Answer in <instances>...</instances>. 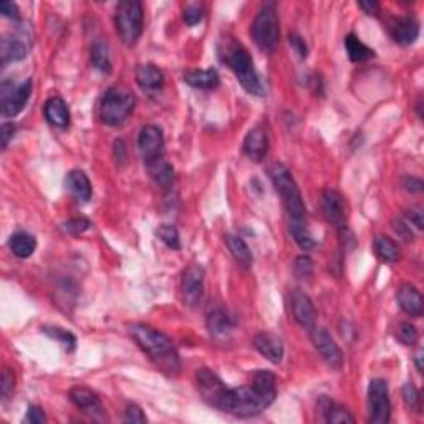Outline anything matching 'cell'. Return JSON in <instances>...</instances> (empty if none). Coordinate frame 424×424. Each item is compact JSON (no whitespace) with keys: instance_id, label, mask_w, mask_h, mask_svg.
Listing matches in <instances>:
<instances>
[{"instance_id":"6da1fadb","label":"cell","mask_w":424,"mask_h":424,"mask_svg":"<svg viewBox=\"0 0 424 424\" xmlns=\"http://www.w3.org/2000/svg\"><path fill=\"white\" fill-rule=\"evenodd\" d=\"M277 396V378L272 371L257 370L249 386L229 388L222 411L236 416H255L273 403Z\"/></svg>"},{"instance_id":"7a4b0ae2","label":"cell","mask_w":424,"mask_h":424,"mask_svg":"<svg viewBox=\"0 0 424 424\" xmlns=\"http://www.w3.org/2000/svg\"><path fill=\"white\" fill-rule=\"evenodd\" d=\"M130 335L141 350L149 356V360L159 366V370L171 374L178 373L181 368L179 355L174 344L162 331L143 324H135L130 326Z\"/></svg>"},{"instance_id":"3957f363","label":"cell","mask_w":424,"mask_h":424,"mask_svg":"<svg viewBox=\"0 0 424 424\" xmlns=\"http://www.w3.org/2000/svg\"><path fill=\"white\" fill-rule=\"evenodd\" d=\"M219 56L232 70L245 91L255 96L264 95V85L254 66V60L241 42L236 38H224L219 45Z\"/></svg>"},{"instance_id":"277c9868","label":"cell","mask_w":424,"mask_h":424,"mask_svg":"<svg viewBox=\"0 0 424 424\" xmlns=\"http://www.w3.org/2000/svg\"><path fill=\"white\" fill-rule=\"evenodd\" d=\"M268 172H271L272 183L275 186L277 192L280 194L282 201H284L287 215H289V224L307 222V209H305L302 192H300L289 167L282 165V162H275Z\"/></svg>"},{"instance_id":"5b68a950","label":"cell","mask_w":424,"mask_h":424,"mask_svg":"<svg viewBox=\"0 0 424 424\" xmlns=\"http://www.w3.org/2000/svg\"><path fill=\"white\" fill-rule=\"evenodd\" d=\"M255 45L264 52H273L280 40V24H278L277 7L273 2H265L255 17L250 29Z\"/></svg>"},{"instance_id":"8992f818","label":"cell","mask_w":424,"mask_h":424,"mask_svg":"<svg viewBox=\"0 0 424 424\" xmlns=\"http://www.w3.org/2000/svg\"><path fill=\"white\" fill-rule=\"evenodd\" d=\"M135 109V98L126 88L112 86L100 101V119L108 126H118L126 121Z\"/></svg>"},{"instance_id":"52a82bcc","label":"cell","mask_w":424,"mask_h":424,"mask_svg":"<svg viewBox=\"0 0 424 424\" xmlns=\"http://www.w3.org/2000/svg\"><path fill=\"white\" fill-rule=\"evenodd\" d=\"M116 30L119 38L128 47H132L138 42L141 33H143V24H144V13L143 6L138 0H125L119 2L116 7Z\"/></svg>"},{"instance_id":"ba28073f","label":"cell","mask_w":424,"mask_h":424,"mask_svg":"<svg viewBox=\"0 0 424 424\" xmlns=\"http://www.w3.org/2000/svg\"><path fill=\"white\" fill-rule=\"evenodd\" d=\"M30 95H32V80L26 78L15 85L10 82H3L0 88V108H2L3 116H17L25 108Z\"/></svg>"},{"instance_id":"9c48e42d","label":"cell","mask_w":424,"mask_h":424,"mask_svg":"<svg viewBox=\"0 0 424 424\" xmlns=\"http://www.w3.org/2000/svg\"><path fill=\"white\" fill-rule=\"evenodd\" d=\"M370 421L373 424H386L391 416V403L388 383L381 378H374L368 386Z\"/></svg>"},{"instance_id":"30bf717a","label":"cell","mask_w":424,"mask_h":424,"mask_svg":"<svg viewBox=\"0 0 424 424\" xmlns=\"http://www.w3.org/2000/svg\"><path fill=\"white\" fill-rule=\"evenodd\" d=\"M196 381H197V388L199 393H201L202 397L209 403L211 406H214V408H218L222 411L224 403H225V397H227L229 388L225 386V383L220 379L218 374L214 373V371L207 370V368H201L197 370L196 373Z\"/></svg>"},{"instance_id":"8fae6325","label":"cell","mask_w":424,"mask_h":424,"mask_svg":"<svg viewBox=\"0 0 424 424\" xmlns=\"http://www.w3.org/2000/svg\"><path fill=\"white\" fill-rule=\"evenodd\" d=\"M321 211H324L325 219L328 220L331 225L340 229H347V220H348V209H347V201L340 194L337 189H325L321 194Z\"/></svg>"},{"instance_id":"7c38bea8","label":"cell","mask_w":424,"mask_h":424,"mask_svg":"<svg viewBox=\"0 0 424 424\" xmlns=\"http://www.w3.org/2000/svg\"><path fill=\"white\" fill-rule=\"evenodd\" d=\"M310 337L313 347L320 353L326 365H330L331 368H340L343 365V353L340 350L337 342L331 338L328 330L321 328V326H313L310 330Z\"/></svg>"},{"instance_id":"4fadbf2b","label":"cell","mask_w":424,"mask_h":424,"mask_svg":"<svg viewBox=\"0 0 424 424\" xmlns=\"http://www.w3.org/2000/svg\"><path fill=\"white\" fill-rule=\"evenodd\" d=\"M204 294V268L189 265L183 273V297L188 307H197Z\"/></svg>"},{"instance_id":"5bb4252c","label":"cell","mask_w":424,"mask_h":424,"mask_svg":"<svg viewBox=\"0 0 424 424\" xmlns=\"http://www.w3.org/2000/svg\"><path fill=\"white\" fill-rule=\"evenodd\" d=\"M138 146L144 161L161 158L162 153H165V136H162L161 128L156 125H146L141 128L138 135Z\"/></svg>"},{"instance_id":"9a60e30c","label":"cell","mask_w":424,"mask_h":424,"mask_svg":"<svg viewBox=\"0 0 424 424\" xmlns=\"http://www.w3.org/2000/svg\"><path fill=\"white\" fill-rule=\"evenodd\" d=\"M290 310L294 320L303 328L312 330L317 324V310L312 298L302 290H294L290 297Z\"/></svg>"},{"instance_id":"2e32d148","label":"cell","mask_w":424,"mask_h":424,"mask_svg":"<svg viewBox=\"0 0 424 424\" xmlns=\"http://www.w3.org/2000/svg\"><path fill=\"white\" fill-rule=\"evenodd\" d=\"M254 348L271 363L278 365L284 358V342L272 331H260L254 337Z\"/></svg>"},{"instance_id":"e0dca14e","label":"cell","mask_w":424,"mask_h":424,"mask_svg":"<svg viewBox=\"0 0 424 424\" xmlns=\"http://www.w3.org/2000/svg\"><path fill=\"white\" fill-rule=\"evenodd\" d=\"M244 153L252 161L260 162L268 153V135L262 125L252 128L244 139Z\"/></svg>"},{"instance_id":"ac0fdd59","label":"cell","mask_w":424,"mask_h":424,"mask_svg":"<svg viewBox=\"0 0 424 424\" xmlns=\"http://www.w3.org/2000/svg\"><path fill=\"white\" fill-rule=\"evenodd\" d=\"M70 400L78 409H82L83 413L90 414L93 418H100L103 414V404H101L100 397L96 396V393H93L85 386L72 388L70 390Z\"/></svg>"},{"instance_id":"d6986e66","label":"cell","mask_w":424,"mask_h":424,"mask_svg":"<svg viewBox=\"0 0 424 424\" xmlns=\"http://www.w3.org/2000/svg\"><path fill=\"white\" fill-rule=\"evenodd\" d=\"M397 303H400L401 310L409 317H421L423 315V297L421 292L411 284H403L400 287L396 294Z\"/></svg>"},{"instance_id":"ffe728a7","label":"cell","mask_w":424,"mask_h":424,"mask_svg":"<svg viewBox=\"0 0 424 424\" xmlns=\"http://www.w3.org/2000/svg\"><path fill=\"white\" fill-rule=\"evenodd\" d=\"M391 33L396 43H400V45H411V43L416 42V38L419 37V22L416 20V17L413 15L401 17V19L393 25Z\"/></svg>"},{"instance_id":"44dd1931","label":"cell","mask_w":424,"mask_h":424,"mask_svg":"<svg viewBox=\"0 0 424 424\" xmlns=\"http://www.w3.org/2000/svg\"><path fill=\"white\" fill-rule=\"evenodd\" d=\"M65 186L70 194L80 202H88L91 197V183L83 171H70L65 179Z\"/></svg>"},{"instance_id":"7402d4cb","label":"cell","mask_w":424,"mask_h":424,"mask_svg":"<svg viewBox=\"0 0 424 424\" xmlns=\"http://www.w3.org/2000/svg\"><path fill=\"white\" fill-rule=\"evenodd\" d=\"M43 114H45L47 121L56 128H66L70 123V109L65 100L60 96H53V98L47 100L45 106H43Z\"/></svg>"},{"instance_id":"603a6c76","label":"cell","mask_w":424,"mask_h":424,"mask_svg":"<svg viewBox=\"0 0 424 424\" xmlns=\"http://www.w3.org/2000/svg\"><path fill=\"white\" fill-rule=\"evenodd\" d=\"M207 328L215 338H225L232 331V320L222 307H211L207 312Z\"/></svg>"},{"instance_id":"cb8c5ba5","label":"cell","mask_w":424,"mask_h":424,"mask_svg":"<svg viewBox=\"0 0 424 424\" xmlns=\"http://www.w3.org/2000/svg\"><path fill=\"white\" fill-rule=\"evenodd\" d=\"M136 82L141 90L144 91H159L165 85V75L158 66L151 63L141 65L136 70Z\"/></svg>"},{"instance_id":"d4e9b609","label":"cell","mask_w":424,"mask_h":424,"mask_svg":"<svg viewBox=\"0 0 424 424\" xmlns=\"http://www.w3.org/2000/svg\"><path fill=\"white\" fill-rule=\"evenodd\" d=\"M146 166H148V172L154 183L161 188H169L174 183V167L171 162L166 161L165 156L146 161Z\"/></svg>"},{"instance_id":"484cf974","label":"cell","mask_w":424,"mask_h":424,"mask_svg":"<svg viewBox=\"0 0 424 424\" xmlns=\"http://www.w3.org/2000/svg\"><path fill=\"white\" fill-rule=\"evenodd\" d=\"M184 82L197 90H214L219 86V75L214 68L189 70L184 75Z\"/></svg>"},{"instance_id":"4316f807","label":"cell","mask_w":424,"mask_h":424,"mask_svg":"<svg viewBox=\"0 0 424 424\" xmlns=\"http://www.w3.org/2000/svg\"><path fill=\"white\" fill-rule=\"evenodd\" d=\"M225 244H227L232 257L236 259V262L241 265V267H252V264H254V255H252V250L249 249V245H247L244 238L241 236L229 234V236H225Z\"/></svg>"},{"instance_id":"83f0119b","label":"cell","mask_w":424,"mask_h":424,"mask_svg":"<svg viewBox=\"0 0 424 424\" xmlns=\"http://www.w3.org/2000/svg\"><path fill=\"white\" fill-rule=\"evenodd\" d=\"M29 55V48L22 40L19 38H8L3 37L2 42H0V59H2V63H12V61H19L22 59Z\"/></svg>"},{"instance_id":"f1b7e54d","label":"cell","mask_w":424,"mask_h":424,"mask_svg":"<svg viewBox=\"0 0 424 424\" xmlns=\"http://www.w3.org/2000/svg\"><path fill=\"white\" fill-rule=\"evenodd\" d=\"M8 247L13 252V255L19 259H29L37 249V241L32 234L29 232H17L13 234L8 241Z\"/></svg>"},{"instance_id":"f546056e","label":"cell","mask_w":424,"mask_h":424,"mask_svg":"<svg viewBox=\"0 0 424 424\" xmlns=\"http://www.w3.org/2000/svg\"><path fill=\"white\" fill-rule=\"evenodd\" d=\"M374 254L378 255L379 260L386 264H395L400 260V247L393 238L386 236H378L373 242Z\"/></svg>"},{"instance_id":"4dcf8cb0","label":"cell","mask_w":424,"mask_h":424,"mask_svg":"<svg viewBox=\"0 0 424 424\" xmlns=\"http://www.w3.org/2000/svg\"><path fill=\"white\" fill-rule=\"evenodd\" d=\"M320 408L325 413V421L331 424H344V423H355V418L351 416L350 411H347L343 406L331 403L326 397H321Z\"/></svg>"},{"instance_id":"1f68e13d","label":"cell","mask_w":424,"mask_h":424,"mask_svg":"<svg viewBox=\"0 0 424 424\" xmlns=\"http://www.w3.org/2000/svg\"><path fill=\"white\" fill-rule=\"evenodd\" d=\"M344 48H347L350 60L355 61V63L368 60L374 55V52L371 50L370 47H366L365 43L353 33H350L347 38H344Z\"/></svg>"},{"instance_id":"d6a6232c","label":"cell","mask_w":424,"mask_h":424,"mask_svg":"<svg viewBox=\"0 0 424 424\" xmlns=\"http://www.w3.org/2000/svg\"><path fill=\"white\" fill-rule=\"evenodd\" d=\"M91 63L95 65V68H98L100 72L109 73L112 72V59H109V48L108 43H105L103 40L93 43L91 47Z\"/></svg>"},{"instance_id":"836d02e7","label":"cell","mask_w":424,"mask_h":424,"mask_svg":"<svg viewBox=\"0 0 424 424\" xmlns=\"http://www.w3.org/2000/svg\"><path fill=\"white\" fill-rule=\"evenodd\" d=\"M158 237L161 238L165 244L169 247V249L178 250L181 247V238H179V232L178 229L174 227V225L171 224H162L161 227L158 229Z\"/></svg>"},{"instance_id":"e575fe53","label":"cell","mask_w":424,"mask_h":424,"mask_svg":"<svg viewBox=\"0 0 424 424\" xmlns=\"http://www.w3.org/2000/svg\"><path fill=\"white\" fill-rule=\"evenodd\" d=\"M43 333L48 335V337L59 340V342L63 344L65 350H75V344H77V338L73 337L70 331L56 328V326H45L43 328Z\"/></svg>"},{"instance_id":"d590c367","label":"cell","mask_w":424,"mask_h":424,"mask_svg":"<svg viewBox=\"0 0 424 424\" xmlns=\"http://www.w3.org/2000/svg\"><path fill=\"white\" fill-rule=\"evenodd\" d=\"M418 337H419L418 328L413 324H409V321H401V324L397 325L396 338L400 340L403 344H408V347H411V344H414L418 342Z\"/></svg>"},{"instance_id":"8d00e7d4","label":"cell","mask_w":424,"mask_h":424,"mask_svg":"<svg viewBox=\"0 0 424 424\" xmlns=\"http://www.w3.org/2000/svg\"><path fill=\"white\" fill-rule=\"evenodd\" d=\"M403 400L409 409L419 411L421 408V397H419L418 388L413 383H406L403 386Z\"/></svg>"},{"instance_id":"74e56055","label":"cell","mask_w":424,"mask_h":424,"mask_svg":"<svg viewBox=\"0 0 424 424\" xmlns=\"http://www.w3.org/2000/svg\"><path fill=\"white\" fill-rule=\"evenodd\" d=\"M90 227L91 222L85 218H73L63 224L65 231L68 234H73V236H80V234L86 232Z\"/></svg>"},{"instance_id":"f35d334b","label":"cell","mask_w":424,"mask_h":424,"mask_svg":"<svg viewBox=\"0 0 424 424\" xmlns=\"http://www.w3.org/2000/svg\"><path fill=\"white\" fill-rule=\"evenodd\" d=\"M183 17H184L186 24H188L189 26H192L204 19V8H202L201 6H197V3H191V6H188L184 8Z\"/></svg>"},{"instance_id":"ab89813d","label":"cell","mask_w":424,"mask_h":424,"mask_svg":"<svg viewBox=\"0 0 424 424\" xmlns=\"http://www.w3.org/2000/svg\"><path fill=\"white\" fill-rule=\"evenodd\" d=\"M295 272H297V275L303 278L310 277L313 272L312 259L308 257V255H300V257H297V260H295Z\"/></svg>"},{"instance_id":"60d3db41","label":"cell","mask_w":424,"mask_h":424,"mask_svg":"<svg viewBox=\"0 0 424 424\" xmlns=\"http://www.w3.org/2000/svg\"><path fill=\"white\" fill-rule=\"evenodd\" d=\"M13 383H15V378H13V373L10 370H3L2 373V384H0V393H2V400L7 401L10 397L13 391Z\"/></svg>"},{"instance_id":"b9f144b4","label":"cell","mask_w":424,"mask_h":424,"mask_svg":"<svg viewBox=\"0 0 424 424\" xmlns=\"http://www.w3.org/2000/svg\"><path fill=\"white\" fill-rule=\"evenodd\" d=\"M24 421L30 423V424H43V423H47V418L40 406L32 404V406H29V411H26Z\"/></svg>"},{"instance_id":"7bdbcfd3","label":"cell","mask_w":424,"mask_h":424,"mask_svg":"<svg viewBox=\"0 0 424 424\" xmlns=\"http://www.w3.org/2000/svg\"><path fill=\"white\" fill-rule=\"evenodd\" d=\"M125 421L126 423H146V419L143 409L139 408L138 404H130L125 411Z\"/></svg>"},{"instance_id":"ee69618b","label":"cell","mask_w":424,"mask_h":424,"mask_svg":"<svg viewBox=\"0 0 424 424\" xmlns=\"http://www.w3.org/2000/svg\"><path fill=\"white\" fill-rule=\"evenodd\" d=\"M289 40H290L292 48H294V50L298 53L300 59H307L308 47H307V43H305V40L302 37H300V35H297V33H290L289 35Z\"/></svg>"},{"instance_id":"f6af8a7d","label":"cell","mask_w":424,"mask_h":424,"mask_svg":"<svg viewBox=\"0 0 424 424\" xmlns=\"http://www.w3.org/2000/svg\"><path fill=\"white\" fill-rule=\"evenodd\" d=\"M393 229L400 237H403L404 241H413V231H411V225L404 222L403 219H395L393 220Z\"/></svg>"},{"instance_id":"bcb514c9","label":"cell","mask_w":424,"mask_h":424,"mask_svg":"<svg viewBox=\"0 0 424 424\" xmlns=\"http://www.w3.org/2000/svg\"><path fill=\"white\" fill-rule=\"evenodd\" d=\"M0 12H2L3 17H7V19H13V20H19L20 19V10L19 7H17V3L13 2H2L0 3Z\"/></svg>"},{"instance_id":"7dc6e473","label":"cell","mask_w":424,"mask_h":424,"mask_svg":"<svg viewBox=\"0 0 424 424\" xmlns=\"http://www.w3.org/2000/svg\"><path fill=\"white\" fill-rule=\"evenodd\" d=\"M15 125L13 123H3L2 128H0V138H2V149H7L8 143H10V139L13 138V135H15Z\"/></svg>"},{"instance_id":"c3c4849f","label":"cell","mask_w":424,"mask_h":424,"mask_svg":"<svg viewBox=\"0 0 424 424\" xmlns=\"http://www.w3.org/2000/svg\"><path fill=\"white\" fill-rule=\"evenodd\" d=\"M423 214H424L423 209H421V207H418V206L411 207V209L406 211V218H408L409 222H413L414 225H416L418 229H423V225H424V222H423Z\"/></svg>"},{"instance_id":"681fc988","label":"cell","mask_w":424,"mask_h":424,"mask_svg":"<svg viewBox=\"0 0 424 424\" xmlns=\"http://www.w3.org/2000/svg\"><path fill=\"white\" fill-rule=\"evenodd\" d=\"M403 186L406 191L409 192H421L423 191V181L418 178H404Z\"/></svg>"},{"instance_id":"f907efd6","label":"cell","mask_w":424,"mask_h":424,"mask_svg":"<svg viewBox=\"0 0 424 424\" xmlns=\"http://www.w3.org/2000/svg\"><path fill=\"white\" fill-rule=\"evenodd\" d=\"M358 6H360L361 10H365V13H368V15H377L379 10V3L374 2V0H368V2H358Z\"/></svg>"},{"instance_id":"816d5d0a","label":"cell","mask_w":424,"mask_h":424,"mask_svg":"<svg viewBox=\"0 0 424 424\" xmlns=\"http://www.w3.org/2000/svg\"><path fill=\"white\" fill-rule=\"evenodd\" d=\"M414 361H416V368H418V371L419 373H423V350H418V353H416V356H414Z\"/></svg>"}]
</instances>
